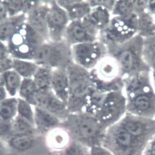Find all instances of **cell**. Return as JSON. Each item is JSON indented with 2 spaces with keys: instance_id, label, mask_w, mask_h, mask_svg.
I'll return each instance as SVG.
<instances>
[{
  "instance_id": "obj_30",
  "label": "cell",
  "mask_w": 155,
  "mask_h": 155,
  "mask_svg": "<svg viewBox=\"0 0 155 155\" xmlns=\"http://www.w3.org/2000/svg\"><path fill=\"white\" fill-rule=\"evenodd\" d=\"M37 91L33 78H23L18 91L22 99L29 101Z\"/></svg>"
},
{
  "instance_id": "obj_35",
  "label": "cell",
  "mask_w": 155,
  "mask_h": 155,
  "mask_svg": "<svg viewBox=\"0 0 155 155\" xmlns=\"http://www.w3.org/2000/svg\"><path fill=\"white\" fill-rule=\"evenodd\" d=\"M91 8L101 6L107 9L111 13L116 1H88Z\"/></svg>"
},
{
  "instance_id": "obj_28",
  "label": "cell",
  "mask_w": 155,
  "mask_h": 155,
  "mask_svg": "<svg viewBox=\"0 0 155 155\" xmlns=\"http://www.w3.org/2000/svg\"><path fill=\"white\" fill-rule=\"evenodd\" d=\"M17 106L18 99L15 98L6 99L0 102V117L4 120L11 118Z\"/></svg>"
},
{
  "instance_id": "obj_12",
  "label": "cell",
  "mask_w": 155,
  "mask_h": 155,
  "mask_svg": "<svg viewBox=\"0 0 155 155\" xmlns=\"http://www.w3.org/2000/svg\"><path fill=\"white\" fill-rule=\"evenodd\" d=\"M28 102L34 107L53 113L63 122L70 115L67 105L56 96L52 90L37 91Z\"/></svg>"
},
{
  "instance_id": "obj_29",
  "label": "cell",
  "mask_w": 155,
  "mask_h": 155,
  "mask_svg": "<svg viewBox=\"0 0 155 155\" xmlns=\"http://www.w3.org/2000/svg\"><path fill=\"white\" fill-rule=\"evenodd\" d=\"M35 140L32 136L16 135L12 138L10 141L11 146L19 150L30 149L34 145Z\"/></svg>"
},
{
  "instance_id": "obj_33",
  "label": "cell",
  "mask_w": 155,
  "mask_h": 155,
  "mask_svg": "<svg viewBox=\"0 0 155 155\" xmlns=\"http://www.w3.org/2000/svg\"><path fill=\"white\" fill-rule=\"evenodd\" d=\"M138 25L144 32H151L154 27L152 18L147 14H143L139 18Z\"/></svg>"
},
{
  "instance_id": "obj_25",
  "label": "cell",
  "mask_w": 155,
  "mask_h": 155,
  "mask_svg": "<svg viewBox=\"0 0 155 155\" xmlns=\"http://www.w3.org/2000/svg\"><path fill=\"white\" fill-rule=\"evenodd\" d=\"M6 91L11 96H15L19 91L22 77L13 69L7 71L2 74Z\"/></svg>"
},
{
  "instance_id": "obj_18",
  "label": "cell",
  "mask_w": 155,
  "mask_h": 155,
  "mask_svg": "<svg viewBox=\"0 0 155 155\" xmlns=\"http://www.w3.org/2000/svg\"><path fill=\"white\" fill-rule=\"evenodd\" d=\"M68 14L70 21L80 20L89 15L92 8L88 1H56Z\"/></svg>"
},
{
  "instance_id": "obj_47",
  "label": "cell",
  "mask_w": 155,
  "mask_h": 155,
  "mask_svg": "<svg viewBox=\"0 0 155 155\" xmlns=\"http://www.w3.org/2000/svg\"></svg>"
},
{
  "instance_id": "obj_46",
  "label": "cell",
  "mask_w": 155,
  "mask_h": 155,
  "mask_svg": "<svg viewBox=\"0 0 155 155\" xmlns=\"http://www.w3.org/2000/svg\"><path fill=\"white\" fill-rule=\"evenodd\" d=\"M0 155H1V151H0Z\"/></svg>"
},
{
  "instance_id": "obj_24",
  "label": "cell",
  "mask_w": 155,
  "mask_h": 155,
  "mask_svg": "<svg viewBox=\"0 0 155 155\" xmlns=\"http://www.w3.org/2000/svg\"><path fill=\"white\" fill-rule=\"evenodd\" d=\"M38 65L31 61L13 58V69L23 78H33Z\"/></svg>"
},
{
  "instance_id": "obj_9",
  "label": "cell",
  "mask_w": 155,
  "mask_h": 155,
  "mask_svg": "<svg viewBox=\"0 0 155 155\" xmlns=\"http://www.w3.org/2000/svg\"><path fill=\"white\" fill-rule=\"evenodd\" d=\"M100 32L86 19L70 21L64 33V39L70 45L92 42L98 40Z\"/></svg>"
},
{
  "instance_id": "obj_6",
  "label": "cell",
  "mask_w": 155,
  "mask_h": 155,
  "mask_svg": "<svg viewBox=\"0 0 155 155\" xmlns=\"http://www.w3.org/2000/svg\"><path fill=\"white\" fill-rule=\"evenodd\" d=\"M127 113V99L123 91L106 93L96 117L104 130L116 124Z\"/></svg>"
},
{
  "instance_id": "obj_23",
  "label": "cell",
  "mask_w": 155,
  "mask_h": 155,
  "mask_svg": "<svg viewBox=\"0 0 155 155\" xmlns=\"http://www.w3.org/2000/svg\"><path fill=\"white\" fill-rule=\"evenodd\" d=\"M53 68L48 66H39L33 78L38 91L51 90Z\"/></svg>"
},
{
  "instance_id": "obj_37",
  "label": "cell",
  "mask_w": 155,
  "mask_h": 155,
  "mask_svg": "<svg viewBox=\"0 0 155 155\" xmlns=\"http://www.w3.org/2000/svg\"><path fill=\"white\" fill-rule=\"evenodd\" d=\"M13 69V58L11 57L0 61V75Z\"/></svg>"
},
{
  "instance_id": "obj_15",
  "label": "cell",
  "mask_w": 155,
  "mask_h": 155,
  "mask_svg": "<svg viewBox=\"0 0 155 155\" xmlns=\"http://www.w3.org/2000/svg\"><path fill=\"white\" fill-rule=\"evenodd\" d=\"M46 135L48 151L55 153L63 149L73 139L68 129L62 125L51 130Z\"/></svg>"
},
{
  "instance_id": "obj_44",
  "label": "cell",
  "mask_w": 155,
  "mask_h": 155,
  "mask_svg": "<svg viewBox=\"0 0 155 155\" xmlns=\"http://www.w3.org/2000/svg\"><path fill=\"white\" fill-rule=\"evenodd\" d=\"M45 155H57V154L55 153H54V152H50L48 151V152L47 153V154Z\"/></svg>"
},
{
  "instance_id": "obj_45",
  "label": "cell",
  "mask_w": 155,
  "mask_h": 155,
  "mask_svg": "<svg viewBox=\"0 0 155 155\" xmlns=\"http://www.w3.org/2000/svg\"><path fill=\"white\" fill-rule=\"evenodd\" d=\"M153 80H154V87H155V90H154V91H155V71H154V72H153Z\"/></svg>"
},
{
  "instance_id": "obj_13",
  "label": "cell",
  "mask_w": 155,
  "mask_h": 155,
  "mask_svg": "<svg viewBox=\"0 0 155 155\" xmlns=\"http://www.w3.org/2000/svg\"><path fill=\"white\" fill-rule=\"evenodd\" d=\"M126 99L127 113L142 117L155 119V91Z\"/></svg>"
},
{
  "instance_id": "obj_38",
  "label": "cell",
  "mask_w": 155,
  "mask_h": 155,
  "mask_svg": "<svg viewBox=\"0 0 155 155\" xmlns=\"http://www.w3.org/2000/svg\"><path fill=\"white\" fill-rule=\"evenodd\" d=\"M10 57L8 47L3 42L0 41V61Z\"/></svg>"
},
{
  "instance_id": "obj_19",
  "label": "cell",
  "mask_w": 155,
  "mask_h": 155,
  "mask_svg": "<svg viewBox=\"0 0 155 155\" xmlns=\"http://www.w3.org/2000/svg\"><path fill=\"white\" fill-rule=\"evenodd\" d=\"M124 81V92L126 98L154 91L148 84L147 79L143 76L133 75L132 77L127 78Z\"/></svg>"
},
{
  "instance_id": "obj_4",
  "label": "cell",
  "mask_w": 155,
  "mask_h": 155,
  "mask_svg": "<svg viewBox=\"0 0 155 155\" xmlns=\"http://www.w3.org/2000/svg\"><path fill=\"white\" fill-rule=\"evenodd\" d=\"M45 42L43 37L26 22L12 35L7 47L12 58L32 61L37 50Z\"/></svg>"
},
{
  "instance_id": "obj_14",
  "label": "cell",
  "mask_w": 155,
  "mask_h": 155,
  "mask_svg": "<svg viewBox=\"0 0 155 155\" xmlns=\"http://www.w3.org/2000/svg\"><path fill=\"white\" fill-rule=\"evenodd\" d=\"M49 8L48 1H42L40 5L26 15L27 23L41 35L46 41H50L47 22Z\"/></svg>"
},
{
  "instance_id": "obj_34",
  "label": "cell",
  "mask_w": 155,
  "mask_h": 155,
  "mask_svg": "<svg viewBox=\"0 0 155 155\" xmlns=\"http://www.w3.org/2000/svg\"><path fill=\"white\" fill-rule=\"evenodd\" d=\"M145 49L148 61L150 62L152 65L155 66V35L150 38L146 42Z\"/></svg>"
},
{
  "instance_id": "obj_16",
  "label": "cell",
  "mask_w": 155,
  "mask_h": 155,
  "mask_svg": "<svg viewBox=\"0 0 155 155\" xmlns=\"http://www.w3.org/2000/svg\"><path fill=\"white\" fill-rule=\"evenodd\" d=\"M51 90L67 105L69 99V81L66 68L53 69Z\"/></svg>"
},
{
  "instance_id": "obj_41",
  "label": "cell",
  "mask_w": 155,
  "mask_h": 155,
  "mask_svg": "<svg viewBox=\"0 0 155 155\" xmlns=\"http://www.w3.org/2000/svg\"><path fill=\"white\" fill-rule=\"evenodd\" d=\"M144 155H155V148L148 145Z\"/></svg>"
},
{
  "instance_id": "obj_7",
  "label": "cell",
  "mask_w": 155,
  "mask_h": 155,
  "mask_svg": "<svg viewBox=\"0 0 155 155\" xmlns=\"http://www.w3.org/2000/svg\"><path fill=\"white\" fill-rule=\"evenodd\" d=\"M71 47L73 62L89 71L95 68L99 62L108 54L106 46L99 40L75 44Z\"/></svg>"
},
{
  "instance_id": "obj_5",
  "label": "cell",
  "mask_w": 155,
  "mask_h": 155,
  "mask_svg": "<svg viewBox=\"0 0 155 155\" xmlns=\"http://www.w3.org/2000/svg\"><path fill=\"white\" fill-rule=\"evenodd\" d=\"M32 61L38 66L66 68L73 62L71 45L64 39L46 41L37 50Z\"/></svg>"
},
{
  "instance_id": "obj_31",
  "label": "cell",
  "mask_w": 155,
  "mask_h": 155,
  "mask_svg": "<svg viewBox=\"0 0 155 155\" xmlns=\"http://www.w3.org/2000/svg\"><path fill=\"white\" fill-rule=\"evenodd\" d=\"M17 109L21 117L35 126L34 110L31 104L23 99H18Z\"/></svg>"
},
{
  "instance_id": "obj_2",
  "label": "cell",
  "mask_w": 155,
  "mask_h": 155,
  "mask_svg": "<svg viewBox=\"0 0 155 155\" xmlns=\"http://www.w3.org/2000/svg\"><path fill=\"white\" fill-rule=\"evenodd\" d=\"M66 70L69 81L68 110L70 114L82 112L87 100L95 90L91 81L90 71L74 62Z\"/></svg>"
},
{
  "instance_id": "obj_17",
  "label": "cell",
  "mask_w": 155,
  "mask_h": 155,
  "mask_svg": "<svg viewBox=\"0 0 155 155\" xmlns=\"http://www.w3.org/2000/svg\"><path fill=\"white\" fill-rule=\"evenodd\" d=\"M34 107L35 126L41 132L46 134L62 125L63 122L53 113L38 107Z\"/></svg>"
},
{
  "instance_id": "obj_32",
  "label": "cell",
  "mask_w": 155,
  "mask_h": 155,
  "mask_svg": "<svg viewBox=\"0 0 155 155\" xmlns=\"http://www.w3.org/2000/svg\"><path fill=\"white\" fill-rule=\"evenodd\" d=\"M13 128L17 135L32 136L34 133L33 126L21 117L14 122Z\"/></svg>"
},
{
  "instance_id": "obj_10",
  "label": "cell",
  "mask_w": 155,
  "mask_h": 155,
  "mask_svg": "<svg viewBox=\"0 0 155 155\" xmlns=\"http://www.w3.org/2000/svg\"><path fill=\"white\" fill-rule=\"evenodd\" d=\"M118 124L136 138L150 143L155 136V119L127 113Z\"/></svg>"
},
{
  "instance_id": "obj_21",
  "label": "cell",
  "mask_w": 155,
  "mask_h": 155,
  "mask_svg": "<svg viewBox=\"0 0 155 155\" xmlns=\"http://www.w3.org/2000/svg\"><path fill=\"white\" fill-rule=\"evenodd\" d=\"M85 18L100 33L108 25L111 19L110 12L101 6L92 8L90 13Z\"/></svg>"
},
{
  "instance_id": "obj_27",
  "label": "cell",
  "mask_w": 155,
  "mask_h": 155,
  "mask_svg": "<svg viewBox=\"0 0 155 155\" xmlns=\"http://www.w3.org/2000/svg\"><path fill=\"white\" fill-rule=\"evenodd\" d=\"M134 1H116L111 15L114 16L124 17L132 14Z\"/></svg>"
},
{
  "instance_id": "obj_42",
  "label": "cell",
  "mask_w": 155,
  "mask_h": 155,
  "mask_svg": "<svg viewBox=\"0 0 155 155\" xmlns=\"http://www.w3.org/2000/svg\"><path fill=\"white\" fill-rule=\"evenodd\" d=\"M149 145L150 146H151V147H152L155 148V137L153 138V139L150 141V142L149 143Z\"/></svg>"
},
{
  "instance_id": "obj_26",
  "label": "cell",
  "mask_w": 155,
  "mask_h": 155,
  "mask_svg": "<svg viewBox=\"0 0 155 155\" xmlns=\"http://www.w3.org/2000/svg\"><path fill=\"white\" fill-rule=\"evenodd\" d=\"M89 147L81 143L72 139L70 143L57 155H88Z\"/></svg>"
},
{
  "instance_id": "obj_43",
  "label": "cell",
  "mask_w": 155,
  "mask_h": 155,
  "mask_svg": "<svg viewBox=\"0 0 155 155\" xmlns=\"http://www.w3.org/2000/svg\"><path fill=\"white\" fill-rule=\"evenodd\" d=\"M0 86H5V85H4V79H3V76H2V74L0 75Z\"/></svg>"
},
{
  "instance_id": "obj_11",
  "label": "cell",
  "mask_w": 155,
  "mask_h": 155,
  "mask_svg": "<svg viewBox=\"0 0 155 155\" xmlns=\"http://www.w3.org/2000/svg\"><path fill=\"white\" fill-rule=\"evenodd\" d=\"M49 8L47 16L49 41H61L70 22L67 12L60 7L56 1H48Z\"/></svg>"
},
{
  "instance_id": "obj_39",
  "label": "cell",
  "mask_w": 155,
  "mask_h": 155,
  "mask_svg": "<svg viewBox=\"0 0 155 155\" xmlns=\"http://www.w3.org/2000/svg\"><path fill=\"white\" fill-rule=\"evenodd\" d=\"M8 9L3 1H0V23L8 17Z\"/></svg>"
},
{
  "instance_id": "obj_40",
  "label": "cell",
  "mask_w": 155,
  "mask_h": 155,
  "mask_svg": "<svg viewBox=\"0 0 155 155\" xmlns=\"http://www.w3.org/2000/svg\"><path fill=\"white\" fill-rule=\"evenodd\" d=\"M7 96V91L5 86H0V102L6 100Z\"/></svg>"
},
{
  "instance_id": "obj_20",
  "label": "cell",
  "mask_w": 155,
  "mask_h": 155,
  "mask_svg": "<svg viewBox=\"0 0 155 155\" xmlns=\"http://www.w3.org/2000/svg\"><path fill=\"white\" fill-rule=\"evenodd\" d=\"M26 21V15L20 14L15 16L8 17L6 20L1 22L0 41L8 42L12 35Z\"/></svg>"
},
{
  "instance_id": "obj_8",
  "label": "cell",
  "mask_w": 155,
  "mask_h": 155,
  "mask_svg": "<svg viewBox=\"0 0 155 155\" xmlns=\"http://www.w3.org/2000/svg\"><path fill=\"white\" fill-rule=\"evenodd\" d=\"M129 40L124 44L107 48L108 54L116 59L120 71V76L124 79L137 71L140 64L137 47Z\"/></svg>"
},
{
  "instance_id": "obj_3",
  "label": "cell",
  "mask_w": 155,
  "mask_h": 155,
  "mask_svg": "<svg viewBox=\"0 0 155 155\" xmlns=\"http://www.w3.org/2000/svg\"><path fill=\"white\" fill-rule=\"evenodd\" d=\"M149 144L130 134L117 123L105 130L101 145L114 155H144Z\"/></svg>"
},
{
  "instance_id": "obj_1",
  "label": "cell",
  "mask_w": 155,
  "mask_h": 155,
  "mask_svg": "<svg viewBox=\"0 0 155 155\" xmlns=\"http://www.w3.org/2000/svg\"><path fill=\"white\" fill-rule=\"evenodd\" d=\"M62 125L73 139L88 147L101 145L105 131L94 115L84 112L71 113Z\"/></svg>"
},
{
  "instance_id": "obj_22",
  "label": "cell",
  "mask_w": 155,
  "mask_h": 155,
  "mask_svg": "<svg viewBox=\"0 0 155 155\" xmlns=\"http://www.w3.org/2000/svg\"><path fill=\"white\" fill-rule=\"evenodd\" d=\"M7 7L9 17L20 14L27 15L40 5L42 1H3Z\"/></svg>"
},
{
  "instance_id": "obj_36",
  "label": "cell",
  "mask_w": 155,
  "mask_h": 155,
  "mask_svg": "<svg viewBox=\"0 0 155 155\" xmlns=\"http://www.w3.org/2000/svg\"><path fill=\"white\" fill-rule=\"evenodd\" d=\"M88 155H114L110 150L102 145H96L89 148Z\"/></svg>"
}]
</instances>
